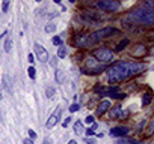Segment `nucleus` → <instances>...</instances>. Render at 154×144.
Wrapping results in <instances>:
<instances>
[{"label": "nucleus", "mask_w": 154, "mask_h": 144, "mask_svg": "<svg viewBox=\"0 0 154 144\" xmlns=\"http://www.w3.org/2000/svg\"><path fill=\"white\" fill-rule=\"evenodd\" d=\"M145 69H147V65H144V63L119 62V63H116V65L110 66L109 69H106V72H107L109 83L115 84V83H121L123 80L139 75L142 71H145Z\"/></svg>", "instance_id": "1"}, {"label": "nucleus", "mask_w": 154, "mask_h": 144, "mask_svg": "<svg viewBox=\"0 0 154 144\" xmlns=\"http://www.w3.org/2000/svg\"><path fill=\"white\" fill-rule=\"evenodd\" d=\"M129 20L136 24H145L153 26L154 24V11L150 9H137L129 14Z\"/></svg>", "instance_id": "2"}, {"label": "nucleus", "mask_w": 154, "mask_h": 144, "mask_svg": "<svg viewBox=\"0 0 154 144\" xmlns=\"http://www.w3.org/2000/svg\"><path fill=\"white\" fill-rule=\"evenodd\" d=\"M115 33H118V30L113 29V27H104V29H100L97 32H94V33L89 36V39L86 41L88 44H92V42H98V41H101L104 38H109V36H112Z\"/></svg>", "instance_id": "3"}, {"label": "nucleus", "mask_w": 154, "mask_h": 144, "mask_svg": "<svg viewBox=\"0 0 154 144\" xmlns=\"http://www.w3.org/2000/svg\"><path fill=\"white\" fill-rule=\"evenodd\" d=\"M97 8L106 11V12H116L121 8V5L116 0H100L97 2Z\"/></svg>", "instance_id": "4"}, {"label": "nucleus", "mask_w": 154, "mask_h": 144, "mask_svg": "<svg viewBox=\"0 0 154 144\" xmlns=\"http://www.w3.org/2000/svg\"><path fill=\"white\" fill-rule=\"evenodd\" d=\"M94 57L97 59L98 62H110L113 57V53L109 50V48H98V50L94 51Z\"/></svg>", "instance_id": "5"}, {"label": "nucleus", "mask_w": 154, "mask_h": 144, "mask_svg": "<svg viewBox=\"0 0 154 144\" xmlns=\"http://www.w3.org/2000/svg\"><path fill=\"white\" fill-rule=\"evenodd\" d=\"M129 132H130L129 128H125V126H116V128H112V129H110V135L115 137V138H124V137L129 135Z\"/></svg>", "instance_id": "6"}, {"label": "nucleus", "mask_w": 154, "mask_h": 144, "mask_svg": "<svg viewBox=\"0 0 154 144\" xmlns=\"http://www.w3.org/2000/svg\"><path fill=\"white\" fill-rule=\"evenodd\" d=\"M35 53H36V57H38V60L39 62H47L49 60V53H47V50L44 47H42L41 44H35Z\"/></svg>", "instance_id": "7"}, {"label": "nucleus", "mask_w": 154, "mask_h": 144, "mask_svg": "<svg viewBox=\"0 0 154 144\" xmlns=\"http://www.w3.org/2000/svg\"><path fill=\"white\" fill-rule=\"evenodd\" d=\"M59 119H61V110H56L55 113H53V114L49 117V120H47L45 126L49 128V129H51V128L57 123V120H59Z\"/></svg>", "instance_id": "8"}, {"label": "nucleus", "mask_w": 154, "mask_h": 144, "mask_svg": "<svg viewBox=\"0 0 154 144\" xmlns=\"http://www.w3.org/2000/svg\"><path fill=\"white\" fill-rule=\"evenodd\" d=\"M110 107H112V104H110V101H107V99H103L101 102L98 104V114H103V113H106V111H109L110 110Z\"/></svg>", "instance_id": "9"}, {"label": "nucleus", "mask_w": 154, "mask_h": 144, "mask_svg": "<svg viewBox=\"0 0 154 144\" xmlns=\"http://www.w3.org/2000/svg\"><path fill=\"white\" fill-rule=\"evenodd\" d=\"M127 111L125 113H121V107H115V108L110 111V117H112V119H116V117H127Z\"/></svg>", "instance_id": "10"}, {"label": "nucleus", "mask_w": 154, "mask_h": 144, "mask_svg": "<svg viewBox=\"0 0 154 144\" xmlns=\"http://www.w3.org/2000/svg\"><path fill=\"white\" fill-rule=\"evenodd\" d=\"M116 144H142V141L133 140V138H118Z\"/></svg>", "instance_id": "11"}, {"label": "nucleus", "mask_w": 154, "mask_h": 144, "mask_svg": "<svg viewBox=\"0 0 154 144\" xmlns=\"http://www.w3.org/2000/svg\"><path fill=\"white\" fill-rule=\"evenodd\" d=\"M136 48H137V50L133 51V57H142V56L147 54V48L144 45H137Z\"/></svg>", "instance_id": "12"}, {"label": "nucleus", "mask_w": 154, "mask_h": 144, "mask_svg": "<svg viewBox=\"0 0 154 144\" xmlns=\"http://www.w3.org/2000/svg\"><path fill=\"white\" fill-rule=\"evenodd\" d=\"M74 132L79 134V135H82L83 132H85V128L82 125V122H76V123H74Z\"/></svg>", "instance_id": "13"}, {"label": "nucleus", "mask_w": 154, "mask_h": 144, "mask_svg": "<svg viewBox=\"0 0 154 144\" xmlns=\"http://www.w3.org/2000/svg\"><path fill=\"white\" fill-rule=\"evenodd\" d=\"M150 102H151V93L148 92V93H145L144 96H142V107L150 105Z\"/></svg>", "instance_id": "14"}, {"label": "nucleus", "mask_w": 154, "mask_h": 144, "mask_svg": "<svg viewBox=\"0 0 154 144\" xmlns=\"http://www.w3.org/2000/svg\"><path fill=\"white\" fill-rule=\"evenodd\" d=\"M127 45H129V39L125 38V39H123V41H121L118 45H116V51H123Z\"/></svg>", "instance_id": "15"}, {"label": "nucleus", "mask_w": 154, "mask_h": 144, "mask_svg": "<svg viewBox=\"0 0 154 144\" xmlns=\"http://www.w3.org/2000/svg\"><path fill=\"white\" fill-rule=\"evenodd\" d=\"M44 30H45V33H51V32L56 30V24H47L44 27Z\"/></svg>", "instance_id": "16"}, {"label": "nucleus", "mask_w": 154, "mask_h": 144, "mask_svg": "<svg viewBox=\"0 0 154 144\" xmlns=\"http://www.w3.org/2000/svg\"><path fill=\"white\" fill-rule=\"evenodd\" d=\"M11 48H12V41H11V39L8 38L6 41H5V51L9 53V51H11Z\"/></svg>", "instance_id": "17"}, {"label": "nucleus", "mask_w": 154, "mask_h": 144, "mask_svg": "<svg viewBox=\"0 0 154 144\" xmlns=\"http://www.w3.org/2000/svg\"><path fill=\"white\" fill-rule=\"evenodd\" d=\"M27 72H29V77H30L32 80H35V77H36V69H35L33 66H30V68L27 69Z\"/></svg>", "instance_id": "18"}, {"label": "nucleus", "mask_w": 154, "mask_h": 144, "mask_svg": "<svg viewBox=\"0 0 154 144\" xmlns=\"http://www.w3.org/2000/svg\"><path fill=\"white\" fill-rule=\"evenodd\" d=\"M65 56H67V50H65V48H59V50H57V57L63 59Z\"/></svg>", "instance_id": "19"}, {"label": "nucleus", "mask_w": 154, "mask_h": 144, "mask_svg": "<svg viewBox=\"0 0 154 144\" xmlns=\"http://www.w3.org/2000/svg\"><path fill=\"white\" fill-rule=\"evenodd\" d=\"M9 0H5L3 5H2V9H3V12H8V9H9Z\"/></svg>", "instance_id": "20"}, {"label": "nucleus", "mask_w": 154, "mask_h": 144, "mask_svg": "<svg viewBox=\"0 0 154 144\" xmlns=\"http://www.w3.org/2000/svg\"><path fill=\"white\" fill-rule=\"evenodd\" d=\"M79 108H80V107H79V104H73V105L70 107V113H76V111H79Z\"/></svg>", "instance_id": "21"}, {"label": "nucleus", "mask_w": 154, "mask_h": 144, "mask_svg": "<svg viewBox=\"0 0 154 144\" xmlns=\"http://www.w3.org/2000/svg\"><path fill=\"white\" fill-rule=\"evenodd\" d=\"M53 44L55 45H62V39L59 38V36H55V38H53Z\"/></svg>", "instance_id": "22"}, {"label": "nucleus", "mask_w": 154, "mask_h": 144, "mask_svg": "<svg viewBox=\"0 0 154 144\" xmlns=\"http://www.w3.org/2000/svg\"><path fill=\"white\" fill-rule=\"evenodd\" d=\"M29 137H30L29 140H32V141H33L35 138H36V132H35L33 129H29Z\"/></svg>", "instance_id": "23"}, {"label": "nucleus", "mask_w": 154, "mask_h": 144, "mask_svg": "<svg viewBox=\"0 0 154 144\" xmlns=\"http://www.w3.org/2000/svg\"><path fill=\"white\" fill-rule=\"evenodd\" d=\"M144 8H150V11H154V3H151V2H145L144 3ZM142 8V9H144Z\"/></svg>", "instance_id": "24"}, {"label": "nucleus", "mask_w": 154, "mask_h": 144, "mask_svg": "<svg viewBox=\"0 0 154 144\" xmlns=\"http://www.w3.org/2000/svg\"><path fill=\"white\" fill-rule=\"evenodd\" d=\"M53 95H55V89L49 87L47 89V98H53Z\"/></svg>", "instance_id": "25"}, {"label": "nucleus", "mask_w": 154, "mask_h": 144, "mask_svg": "<svg viewBox=\"0 0 154 144\" xmlns=\"http://www.w3.org/2000/svg\"><path fill=\"white\" fill-rule=\"evenodd\" d=\"M56 81H57V83L62 81V72H61V71H56Z\"/></svg>", "instance_id": "26"}, {"label": "nucleus", "mask_w": 154, "mask_h": 144, "mask_svg": "<svg viewBox=\"0 0 154 144\" xmlns=\"http://www.w3.org/2000/svg\"><path fill=\"white\" fill-rule=\"evenodd\" d=\"M85 143H86V144H95V140L91 138V137H86V138H85Z\"/></svg>", "instance_id": "27"}, {"label": "nucleus", "mask_w": 154, "mask_h": 144, "mask_svg": "<svg viewBox=\"0 0 154 144\" xmlns=\"http://www.w3.org/2000/svg\"><path fill=\"white\" fill-rule=\"evenodd\" d=\"M94 120H95V119H94V116H88L85 122H86V123H91V125H92V123H94Z\"/></svg>", "instance_id": "28"}, {"label": "nucleus", "mask_w": 154, "mask_h": 144, "mask_svg": "<svg viewBox=\"0 0 154 144\" xmlns=\"http://www.w3.org/2000/svg\"><path fill=\"white\" fill-rule=\"evenodd\" d=\"M85 132H86V135H88V137H91V135H94V134H95V132H94V131L91 129V128H89V129H86Z\"/></svg>", "instance_id": "29"}, {"label": "nucleus", "mask_w": 154, "mask_h": 144, "mask_svg": "<svg viewBox=\"0 0 154 144\" xmlns=\"http://www.w3.org/2000/svg\"><path fill=\"white\" fill-rule=\"evenodd\" d=\"M27 60H29V63H33V62H35L33 54H29V56H27Z\"/></svg>", "instance_id": "30"}, {"label": "nucleus", "mask_w": 154, "mask_h": 144, "mask_svg": "<svg viewBox=\"0 0 154 144\" xmlns=\"http://www.w3.org/2000/svg\"><path fill=\"white\" fill-rule=\"evenodd\" d=\"M70 120H71L70 117H68V119H65V120H63V123H62V126H63V128H67V126H68V123H70Z\"/></svg>", "instance_id": "31"}, {"label": "nucleus", "mask_w": 154, "mask_h": 144, "mask_svg": "<svg viewBox=\"0 0 154 144\" xmlns=\"http://www.w3.org/2000/svg\"><path fill=\"white\" fill-rule=\"evenodd\" d=\"M24 144H33V141L32 140H24Z\"/></svg>", "instance_id": "32"}, {"label": "nucleus", "mask_w": 154, "mask_h": 144, "mask_svg": "<svg viewBox=\"0 0 154 144\" xmlns=\"http://www.w3.org/2000/svg\"><path fill=\"white\" fill-rule=\"evenodd\" d=\"M68 144H77V141H74V140H71V141L68 143Z\"/></svg>", "instance_id": "33"}, {"label": "nucleus", "mask_w": 154, "mask_h": 144, "mask_svg": "<svg viewBox=\"0 0 154 144\" xmlns=\"http://www.w3.org/2000/svg\"><path fill=\"white\" fill-rule=\"evenodd\" d=\"M44 144H50V143H49V141H45V143H44Z\"/></svg>", "instance_id": "34"}, {"label": "nucleus", "mask_w": 154, "mask_h": 144, "mask_svg": "<svg viewBox=\"0 0 154 144\" xmlns=\"http://www.w3.org/2000/svg\"><path fill=\"white\" fill-rule=\"evenodd\" d=\"M2 36H5V35H0V39H2Z\"/></svg>", "instance_id": "35"}, {"label": "nucleus", "mask_w": 154, "mask_h": 144, "mask_svg": "<svg viewBox=\"0 0 154 144\" xmlns=\"http://www.w3.org/2000/svg\"><path fill=\"white\" fill-rule=\"evenodd\" d=\"M0 99H2V93H0Z\"/></svg>", "instance_id": "36"}]
</instances>
